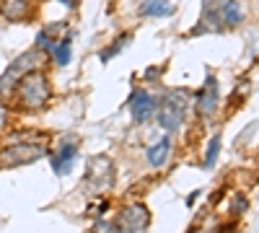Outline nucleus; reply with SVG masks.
Returning a JSON list of instances; mask_svg holds the SVG:
<instances>
[{
  "label": "nucleus",
  "mask_w": 259,
  "mask_h": 233,
  "mask_svg": "<svg viewBox=\"0 0 259 233\" xmlns=\"http://www.w3.org/2000/svg\"><path fill=\"white\" fill-rule=\"evenodd\" d=\"M3 13L13 21L18 18H24L29 13V0H6V6H3Z\"/></svg>",
  "instance_id": "nucleus-14"
},
{
  "label": "nucleus",
  "mask_w": 259,
  "mask_h": 233,
  "mask_svg": "<svg viewBox=\"0 0 259 233\" xmlns=\"http://www.w3.org/2000/svg\"><path fill=\"white\" fill-rule=\"evenodd\" d=\"M168 153H171V140L163 137V140H158L156 145H150V148H148V163L153 166V168H161V166L166 163Z\"/></svg>",
  "instance_id": "nucleus-11"
},
{
  "label": "nucleus",
  "mask_w": 259,
  "mask_h": 233,
  "mask_svg": "<svg viewBox=\"0 0 259 233\" xmlns=\"http://www.w3.org/2000/svg\"><path fill=\"white\" fill-rule=\"evenodd\" d=\"M218 151H221V135H215L210 140V145H207V153H205V166L207 168L215 166V156H218Z\"/></svg>",
  "instance_id": "nucleus-16"
},
{
  "label": "nucleus",
  "mask_w": 259,
  "mask_h": 233,
  "mask_svg": "<svg viewBox=\"0 0 259 233\" xmlns=\"http://www.w3.org/2000/svg\"><path fill=\"white\" fill-rule=\"evenodd\" d=\"M70 41H73V36H62L57 44L52 47L50 55L55 57L57 65H68V62H70Z\"/></svg>",
  "instance_id": "nucleus-13"
},
{
  "label": "nucleus",
  "mask_w": 259,
  "mask_h": 233,
  "mask_svg": "<svg viewBox=\"0 0 259 233\" xmlns=\"http://www.w3.org/2000/svg\"><path fill=\"white\" fill-rule=\"evenodd\" d=\"M127 41H130V34H122V36H119V41H112V44L106 47V50H104L99 57H101L104 62H109V60H112V55H117V52H119V50L127 44Z\"/></svg>",
  "instance_id": "nucleus-15"
},
{
  "label": "nucleus",
  "mask_w": 259,
  "mask_h": 233,
  "mask_svg": "<svg viewBox=\"0 0 259 233\" xmlns=\"http://www.w3.org/2000/svg\"><path fill=\"white\" fill-rule=\"evenodd\" d=\"M13 91H16V99H18L21 107H24V109H31V112H36V109H41V107H47V101H50V96H52V88H50L47 75L39 73V70L24 75V78L16 83Z\"/></svg>",
  "instance_id": "nucleus-1"
},
{
  "label": "nucleus",
  "mask_w": 259,
  "mask_h": 233,
  "mask_svg": "<svg viewBox=\"0 0 259 233\" xmlns=\"http://www.w3.org/2000/svg\"><path fill=\"white\" fill-rule=\"evenodd\" d=\"M130 112H133L135 122H148L156 112V99L148 91L138 88V91H133V96H130Z\"/></svg>",
  "instance_id": "nucleus-6"
},
{
  "label": "nucleus",
  "mask_w": 259,
  "mask_h": 233,
  "mask_svg": "<svg viewBox=\"0 0 259 233\" xmlns=\"http://www.w3.org/2000/svg\"><path fill=\"white\" fill-rule=\"evenodd\" d=\"M60 3H65V6H75V0H60Z\"/></svg>",
  "instance_id": "nucleus-18"
},
{
  "label": "nucleus",
  "mask_w": 259,
  "mask_h": 233,
  "mask_svg": "<svg viewBox=\"0 0 259 233\" xmlns=\"http://www.w3.org/2000/svg\"><path fill=\"white\" fill-rule=\"evenodd\" d=\"M174 13V6L168 0H143L140 3V16L145 18H166Z\"/></svg>",
  "instance_id": "nucleus-10"
},
{
  "label": "nucleus",
  "mask_w": 259,
  "mask_h": 233,
  "mask_svg": "<svg viewBox=\"0 0 259 233\" xmlns=\"http://www.w3.org/2000/svg\"><path fill=\"white\" fill-rule=\"evenodd\" d=\"M215 109H218V80L212 75H207L202 88L197 91V112L202 117H210Z\"/></svg>",
  "instance_id": "nucleus-7"
},
{
  "label": "nucleus",
  "mask_w": 259,
  "mask_h": 233,
  "mask_svg": "<svg viewBox=\"0 0 259 233\" xmlns=\"http://www.w3.org/2000/svg\"><path fill=\"white\" fill-rule=\"evenodd\" d=\"M75 156H78V145L75 143H62L57 148V153H52V171L57 176H65L73 168Z\"/></svg>",
  "instance_id": "nucleus-8"
},
{
  "label": "nucleus",
  "mask_w": 259,
  "mask_h": 233,
  "mask_svg": "<svg viewBox=\"0 0 259 233\" xmlns=\"http://www.w3.org/2000/svg\"><path fill=\"white\" fill-rule=\"evenodd\" d=\"M184 119V101H179V96H168L161 101V107H158V122L166 132H174L177 127L182 124Z\"/></svg>",
  "instance_id": "nucleus-5"
},
{
  "label": "nucleus",
  "mask_w": 259,
  "mask_h": 233,
  "mask_svg": "<svg viewBox=\"0 0 259 233\" xmlns=\"http://www.w3.org/2000/svg\"><path fill=\"white\" fill-rule=\"evenodd\" d=\"M148 225H150V213L140 202H133V205L122 207L117 213V218H114V230L117 233H145Z\"/></svg>",
  "instance_id": "nucleus-3"
},
{
  "label": "nucleus",
  "mask_w": 259,
  "mask_h": 233,
  "mask_svg": "<svg viewBox=\"0 0 259 233\" xmlns=\"http://www.w3.org/2000/svg\"><path fill=\"white\" fill-rule=\"evenodd\" d=\"M6 122H8V109L3 107V104H0V130L6 127Z\"/></svg>",
  "instance_id": "nucleus-17"
},
{
  "label": "nucleus",
  "mask_w": 259,
  "mask_h": 233,
  "mask_svg": "<svg viewBox=\"0 0 259 233\" xmlns=\"http://www.w3.org/2000/svg\"><path fill=\"white\" fill-rule=\"evenodd\" d=\"M221 18H223V26H239L241 21H244V13H241V8H239L236 0H223Z\"/></svg>",
  "instance_id": "nucleus-12"
},
{
  "label": "nucleus",
  "mask_w": 259,
  "mask_h": 233,
  "mask_svg": "<svg viewBox=\"0 0 259 233\" xmlns=\"http://www.w3.org/2000/svg\"><path fill=\"white\" fill-rule=\"evenodd\" d=\"M223 29V18H221V11L218 6L212 3V0H207V3L202 6V18L200 24L194 26L192 34H205V31H221Z\"/></svg>",
  "instance_id": "nucleus-9"
},
{
  "label": "nucleus",
  "mask_w": 259,
  "mask_h": 233,
  "mask_svg": "<svg viewBox=\"0 0 259 233\" xmlns=\"http://www.w3.org/2000/svg\"><path fill=\"white\" fill-rule=\"evenodd\" d=\"M45 153H47V148L41 145V143L8 140V145L0 151V163H6V166H26L31 161H39Z\"/></svg>",
  "instance_id": "nucleus-2"
},
{
  "label": "nucleus",
  "mask_w": 259,
  "mask_h": 233,
  "mask_svg": "<svg viewBox=\"0 0 259 233\" xmlns=\"http://www.w3.org/2000/svg\"><path fill=\"white\" fill-rule=\"evenodd\" d=\"M36 65H39V50H29V52H24V55H18V57L11 62V68L6 70V75L0 78V96H6L8 88L13 91L16 83L24 78V75L34 73Z\"/></svg>",
  "instance_id": "nucleus-4"
}]
</instances>
